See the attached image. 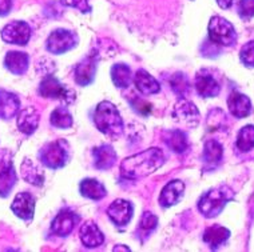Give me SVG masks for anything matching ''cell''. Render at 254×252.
Wrapping results in <instances>:
<instances>
[{
  "label": "cell",
  "instance_id": "cell-31",
  "mask_svg": "<svg viewBox=\"0 0 254 252\" xmlns=\"http://www.w3.org/2000/svg\"><path fill=\"white\" fill-rule=\"evenodd\" d=\"M237 148L241 152H248L254 148V126L242 127L237 136Z\"/></svg>",
  "mask_w": 254,
  "mask_h": 252
},
{
  "label": "cell",
  "instance_id": "cell-14",
  "mask_svg": "<svg viewBox=\"0 0 254 252\" xmlns=\"http://www.w3.org/2000/svg\"><path fill=\"white\" fill-rule=\"evenodd\" d=\"M11 211L23 220H32L34 212H35V198L28 192H20L15 196Z\"/></svg>",
  "mask_w": 254,
  "mask_h": 252
},
{
  "label": "cell",
  "instance_id": "cell-6",
  "mask_svg": "<svg viewBox=\"0 0 254 252\" xmlns=\"http://www.w3.org/2000/svg\"><path fill=\"white\" fill-rule=\"evenodd\" d=\"M39 95L46 99H57L66 104L75 100V92L68 90L54 75H46L39 84Z\"/></svg>",
  "mask_w": 254,
  "mask_h": 252
},
{
  "label": "cell",
  "instance_id": "cell-10",
  "mask_svg": "<svg viewBox=\"0 0 254 252\" xmlns=\"http://www.w3.org/2000/svg\"><path fill=\"white\" fill-rule=\"evenodd\" d=\"M31 38V27L26 22L13 20V22L5 24L1 30V39L5 43L18 44V46H26Z\"/></svg>",
  "mask_w": 254,
  "mask_h": 252
},
{
  "label": "cell",
  "instance_id": "cell-24",
  "mask_svg": "<svg viewBox=\"0 0 254 252\" xmlns=\"http://www.w3.org/2000/svg\"><path fill=\"white\" fill-rule=\"evenodd\" d=\"M134 83H135L136 90L143 95H154L161 91V86L157 82V79L145 70H139L136 72Z\"/></svg>",
  "mask_w": 254,
  "mask_h": 252
},
{
  "label": "cell",
  "instance_id": "cell-28",
  "mask_svg": "<svg viewBox=\"0 0 254 252\" xmlns=\"http://www.w3.org/2000/svg\"><path fill=\"white\" fill-rule=\"evenodd\" d=\"M163 139H165V143L177 153L185 152L189 147L188 136H186L185 132H182L180 130L167 131Z\"/></svg>",
  "mask_w": 254,
  "mask_h": 252
},
{
  "label": "cell",
  "instance_id": "cell-22",
  "mask_svg": "<svg viewBox=\"0 0 254 252\" xmlns=\"http://www.w3.org/2000/svg\"><path fill=\"white\" fill-rule=\"evenodd\" d=\"M20 176H22L23 180H26L27 183H30L32 186H36V187L43 186V171H40L38 164H35V161L31 160L28 157H26L20 165Z\"/></svg>",
  "mask_w": 254,
  "mask_h": 252
},
{
  "label": "cell",
  "instance_id": "cell-11",
  "mask_svg": "<svg viewBox=\"0 0 254 252\" xmlns=\"http://www.w3.org/2000/svg\"><path fill=\"white\" fill-rule=\"evenodd\" d=\"M98 60H99V55L97 52H91L90 55L84 57L83 60H80L75 67V82L78 86H88L92 83L95 78V72H97Z\"/></svg>",
  "mask_w": 254,
  "mask_h": 252
},
{
  "label": "cell",
  "instance_id": "cell-8",
  "mask_svg": "<svg viewBox=\"0 0 254 252\" xmlns=\"http://www.w3.org/2000/svg\"><path fill=\"white\" fill-rule=\"evenodd\" d=\"M171 116L177 123H181V124L190 127V128L197 127L199 120H201L199 111L195 107V104L193 101L185 99V98H181L177 101L174 108H173V112H171Z\"/></svg>",
  "mask_w": 254,
  "mask_h": 252
},
{
  "label": "cell",
  "instance_id": "cell-39",
  "mask_svg": "<svg viewBox=\"0 0 254 252\" xmlns=\"http://www.w3.org/2000/svg\"><path fill=\"white\" fill-rule=\"evenodd\" d=\"M12 8V0H0V16H4Z\"/></svg>",
  "mask_w": 254,
  "mask_h": 252
},
{
  "label": "cell",
  "instance_id": "cell-18",
  "mask_svg": "<svg viewBox=\"0 0 254 252\" xmlns=\"http://www.w3.org/2000/svg\"><path fill=\"white\" fill-rule=\"evenodd\" d=\"M79 236H80L82 243L87 248H97L105 242V236L102 234V231L94 222H86L82 224Z\"/></svg>",
  "mask_w": 254,
  "mask_h": 252
},
{
  "label": "cell",
  "instance_id": "cell-38",
  "mask_svg": "<svg viewBox=\"0 0 254 252\" xmlns=\"http://www.w3.org/2000/svg\"><path fill=\"white\" fill-rule=\"evenodd\" d=\"M225 122V113L221 111L219 112V116H215V109L211 111L207 116V127L210 130H217V127H221Z\"/></svg>",
  "mask_w": 254,
  "mask_h": 252
},
{
  "label": "cell",
  "instance_id": "cell-12",
  "mask_svg": "<svg viewBox=\"0 0 254 252\" xmlns=\"http://www.w3.org/2000/svg\"><path fill=\"white\" fill-rule=\"evenodd\" d=\"M79 222H80V217H79L78 213H75L74 211L68 208H64L62 209L53 220L51 231L57 236L66 238L75 230V227H76V224H79Z\"/></svg>",
  "mask_w": 254,
  "mask_h": 252
},
{
  "label": "cell",
  "instance_id": "cell-2",
  "mask_svg": "<svg viewBox=\"0 0 254 252\" xmlns=\"http://www.w3.org/2000/svg\"><path fill=\"white\" fill-rule=\"evenodd\" d=\"M234 199V192L229 186L221 184L205 192L198 200V209L199 212L207 219L218 216L224 211L230 200Z\"/></svg>",
  "mask_w": 254,
  "mask_h": 252
},
{
  "label": "cell",
  "instance_id": "cell-16",
  "mask_svg": "<svg viewBox=\"0 0 254 252\" xmlns=\"http://www.w3.org/2000/svg\"><path fill=\"white\" fill-rule=\"evenodd\" d=\"M184 191L185 184L182 180H173V182L167 183L159 195V204L162 205L163 208L176 205L184 195Z\"/></svg>",
  "mask_w": 254,
  "mask_h": 252
},
{
  "label": "cell",
  "instance_id": "cell-35",
  "mask_svg": "<svg viewBox=\"0 0 254 252\" xmlns=\"http://www.w3.org/2000/svg\"><path fill=\"white\" fill-rule=\"evenodd\" d=\"M238 13L242 19L249 20L254 16V0H240Z\"/></svg>",
  "mask_w": 254,
  "mask_h": 252
},
{
  "label": "cell",
  "instance_id": "cell-9",
  "mask_svg": "<svg viewBox=\"0 0 254 252\" xmlns=\"http://www.w3.org/2000/svg\"><path fill=\"white\" fill-rule=\"evenodd\" d=\"M78 43V36L74 32L68 30H55L49 36L46 47L47 51L54 55H61L67 51H70L71 48H74Z\"/></svg>",
  "mask_w": 254,
  "mask_h": 252
},
{
  "label": "cell",
  "instance_id": "cell-36",
  "mask_svg": "<svg viewBox=\"0 0 254 252\" xmlns=\"http://www.w3.org/2000/svg\"><path fill=\"white\" fill-rule=\"evenodd\" d=\"M62 4L67 5V7H72V8L79 9L80 12H90L91 11V5L88 3V0H61Z\"/></svg>",
  "mask_w": 254,
  "mask_h": 252
},
{
  "label": "cell",
  "instance_id": "cell-32",
  "mask_svg": "<svg viewBox=\"0 0 254 252\" xmlns=\"http://www.w3.org/2000/svg\"><path fill=\"white\" fill-rule=\"evenodd\" d=\"M170 86L173 88V91L176 92L177 95H180L181 98H184L185 94L189 90V80L184 74L177 72L176 75H173L170 79Z\"/></svg>",
  "mask_w": 254,
  "mask_h": 252
},
{
  "label": "cell",
  "instance_id": "cell-19",
  "mask_svg": "<svg viewBox=\"0 0 254 252\" xmlns=\"http://www.w3.org/2000/svg\"><path fill=\"white\" fill-rule=\"evenodd\" d=\"M39 112L34 107H26L18 112V127L19 131L24 135L34 134L39 126Z\"/></svg>",
  "mask_w": 254,
  "mask_h": 252
},
{
  "label": "cell",
  "instance_id": "cell-34",
  "mask_svg": "<svg viewBox=\"0 0 254 252\" xmlns=\"http://www.w3.org/2000/svg\"><path fill=\"white\" fill-rule=\"evenodd\" d=\"M240 59H241V61L246 67H254V40L246 43L241 48Z\"/></svg>",
  "mask_w": 254,
  "mask_h": 252
},
{
  "label": "cell",
  "instance_id": "cell-41",
  "mask_svg": "<svg viewBox=\"0 0 254 252\" xmlns=\"http://www.w3.org/2000/svg\"><path fill=\"white\" fill-rule=\"evenodd\" d=\"M130 251V248L128 247H121V246H119V247H114V251Z\"/></svg>",
  "mask_w": 254,
  "mask_h": 252
},
{
  "label": "cell",
  "instance_id": "cell-37",
  "mask_svg": "<svg viewBox=\"0 0 254 252\" xmlns=\"http://www.w3.org/2000/svg\"><path fill=\"white\" fill-rule=\"evenodd\" d=\"M130 103H131L136 112H139L140 115H149L151 112V104L149 101L140 99V98H134V99L130 100Z\"/></svg>",
  "mask_w": 254,
  "mask_h": 252
},
{
  "label": "cell",
  "instance_id": "cell-33",
  "mask_svg": "<svg viewBox=\"0 0 254 252\" xmlns=\"http://www.w3.org/2000/svg\"><path fill=\"white\" fill-rule=\"evenodd\" d=\"M158 224V217L151 212H145L140 217V223H139V228L140 231L143 232H151L153 230H155V227Z\"/></svg>",
  "mask_w": 254,
  "mask_h": 252
},
{
  "label": "cell",
  "instance_id": "cell-3",
  "mask_svg": "<svg viewBox=\"0 0 254 252\" xmlns=\"http://www.w3.org/2000/svg\"><path fill=\"white\" fill-rule=\"evenodd\" d=\"M94 123L102 134L117 138L123 132V120L121 113L111 101H101L94 112Z\"/></svg>",
  "mask_w": 254,
  "mask_h": 252
},
{
  "label": "cell",
  "instance_id": "cell-23",
  "mask_svg": "<svg viewBox=\"0 0 254 252\" xmlns=\"http://www.w3.org/2000/svg\"><path fill=\"white\" fill-rule=\"evenodd\" d=\"M28 61H30V57L26 52L11 51L5 55L4 65L11 74L23 75L28 70Z\"/></svg>",
  "mask_w": 254,
  "mask_h": 252
},
{
  "label": "cell",
  "instance_id": "cell-4",
  "mask_svg": "<svg viewBox=\"0 0 254 252\" xmlns=\"http://www.w3.org/2000/svg\"><path fill=\"white\" fill-rule=\"evenodd\" d=\"M40 161L51 170H58L67 164L70 159V146L66 140L58 139L47 143L39 152Z\"/></svg>",
  "mask_w": 254,
  "mask_h": 252
},
{
  "label": "cell",
  "instance_id": "cell-26",
  "mask_svg": "<svg viewBox=\"0 0 254 252\" xmlns=\"http://www.w3.org/2000/svg\"><path fill=\"white\" fill-rule=\"evenodd\" d=\"M224 155V148L217 142V140H207L203 146V161L206 167L214 168L222 160Z\"/></svg>",
  "mask_w": 254,
  "mask_h": 252
},
{
  "label": "cell",
  "instance_id": "cell-7",
  "mask_svg": "<svg viewBox=\"0 0 254 252\" xmlns=\"http://www.w3.org/2000/svg\"><path fill=\"white\" fill-rule=\"evenodd\" d=\"M18 182V175L13 170L12 153L8 150L0 151V198H7Z\"/></svg>",
  "mask_w": 254,
  "mask_h": 252
},
{
  "label": "cell",
  "instance_id": "cell-15",
  "mask_svg": "<svg viewBox=\"0 0 254 252\" xmlns=\"http://www.w3.org/2000/svg\"><path fill=\"white\" fill-rule=\"evenodd\" d=\"M195 88L202 98H215L221 91V86L217 79L209 71H199L195 76Z\"/></svg>",
  "mask_w": 254,
  "mask_h": 252
},
{
  "label": "cell",
  "instance_id": "cell-27",
  "mask_svg": "<svg viewBox=\"0 0 254 252\" xmlns=\"http://www.w3.org/2000/svg\"><path fill=\"white\" fill-rule=\"evenodd\" d=\"M80 195L91 200H101L107 195L106 187L97 179H84L79 186Z\"/></svg>",
  "mask_w": 254,
  "mask_h": 252
},
{
  "label": "cell",
  "instance_id": "cell-25",
  "mask_svg": "<svg viewBox=\"0 0 254 252\" xmlns=\"http://www.w3.org/2000/svg\"><path fill=\"white\" fill-rule=\"evenodd\" d=\"M229 238H230V231L225 227L218 226V224L206 228L205 234H203V242L209 244L211 250H217L221 247L222 244L228 242Z\"/></svg>",
  "mask_w": 254,
  "mask_h": 252
},
{
  "label": "cell",
  "instance_id": "cell-30",
  "mask_svg": "<svg viewBox=\"0 0 254 252\" xmlns=\"http://www.w3.org/2000/svg\"><path fill=\"white\" fill-rule=\"evenodd\" d=\"M50 123L57 128H71L74 124L72 120V115L68 112V109L64 107H58L53 111L51 117H50Z\"/></svg>",
  "mask_w": 254,
  "mask_h": 252
},
{
  "label": "cell",
  "instance_id": "cell-21",
  "mask_svg": "<svg viewBox=\"0 0 254 252\" xmlns=\"http://www.w3.org/2000/svg\"><path fill=\"white\" fill-rule=\"evenodd\" d=\"M92 153L98 170H110L117 161V152L110 144H102L99 147L94 148Z\"/></svg>",
  "mask_w": 254,
  "mask_h": 252
},
{
  "label": "cell",
  "instance_id": "cell-29",
  "mask_svg": "<svg viewBox=\"0 0 254 252\" xmlns=\"http://www.w3.org/2000/svg\"><path fill=\"white\" fill-rule=\"evenodd\" d=\"M111 79H113V83L115 84V87L127 88L130 86L132 79L130 67H127L123 63H118V64L113 65V68H111Z\"/></svg>",
  "mask_w": 254,
  "mask_h": 252
},
{
  "label": "cell",
  "instance_id": "cell-40",
  "mask_svg": "<svg viewBox=\"0 0 254 252\" xmlns=\"http://www.w3.org/2000/svg\"><path fill=\"white\" fill-rule=\"evenodd\" d=\"M217 4L222 9H228L233 5V0H217Z\"/></svg>",
  "mask_w": 254,
  "mask_h": 252
},
{
  "label": "cell",
  "instance_id": "cell-13",
  "mask_svg": "<svg viewBox=\"0 0 254 252\" xmlns=\"http://www.w3.org/2000/svg\"><path fill=\"white\" fill-rule=\"evenodd\" d=\"M132 211H134V208H132V204L128 200L117 199L109 205L107 215L115 226L123 227L131 220Z\"/></svg>",
  "mask_w": 254,
  "mask_h": 252
},
{
  "label": "cell",
  "instance_id": "cell-20",
  "mask_svg": "<svg viewBox=\"0 0 254 252\" xmlns=\"http://www.w3.org/2000/svg\"><path fill=\"white\" fill-rule=\"evenodd\" d=\"M20 111V100L15 94L0 90V119L9 120Z\"/></svg>",
  "mask_w": 254,
  "mask_h": 252
},
{
  "label": "cell",
  "instance_id": "cell-5",
  "mask_svg": "<svg viewBox=\"0 0 254 252\" xmlns=\"http://www.w3.org/2000/svg\"><path fill=\"white\" fill-rule=\"evenodd\" d=\"M209 38L213 43L230 47L237 42V32L232 23L222 16H213L209 23Z\"/></svg>",
  "mask_w": 254,
  "mask_h": 252
},
{
  "label": "cell",
  "instance_id": "cell-17",
  "mask_svg": "<svg viewBox=\"0 0 254 252\" xmlns=\"http://www.w3.org/2000/svg\"><path fill=\"white\" fill-rule=\"evenodd\" d=\"M229 111L237 119H244L252 112V101L246 95L240 92H232L228 99Z\"/></svg>",
  "mask_w": 254,
  "mask_h": 252
},
{
  "label": "cell",
  "instance_id": "cell-1",
  "mask_svg": "<svg viewBox=\"0 0 254 252\" xmlns=\"http://www.w3.org/2000/svg\"><path fill=\"white\" fill-rule=\"evenodd\" d=\"M165 163V155L159 148H149L139 153L126 157L121 163V174L127 179L145 178L161 168Z\"/></svg>",
  "mask_w": 254,
  "mask_h": 252
}]
</instances>
